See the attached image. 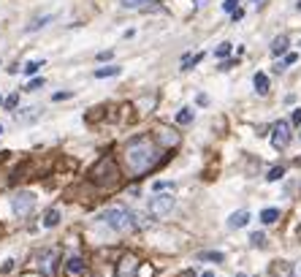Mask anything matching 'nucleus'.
Returning <instances> with one entry per match:
<instances>
[{"label":"nucleus","mask_w":301,"mask_h":277,"mask_svg":"<svg viewBox=\"0 0 301 277\" xmlns=\"http://www.w3.org/2000/svg\"><path fill=\"white\" fill-rule=\"evenodd\" d=\"M125 163H128V169L133 174H144V171H149L158 163V150H155V144L147 136H139L125 147Z\"/></svg>","instance_id":"f257e3e1"},{"label":"nucleus","mask_w":301,"mask_h":277,"mask_svg":"<svg viewBox=\"0 0 301 277\" xmlns=\"http://www.w3.org/2000/svg\"><path fill=\"white\" fill-rule=\"evenodd\" d=\"M100 223H106L109 228H114V231H119V234H122V231H130L133 228V215L128 212V209H122V206H112V209H106V212L100 215Z\"/></svg>","instance_id":"f03ea898"},{"label":"nucleus","mask_w":301,"mask_h":277,"mask_svg":"<svg viewBox=\"0 0 301 277\" xmlns=\"http://www.w3.org/2000/svg\"><path fill=\"white\" fill-rule=\"evenodd\" d=\"M11 209H14V215H17V218H27V215L36 209V196L30 193V190H19V193H14Z\"/></svg>","instance_id":"7ed1b4c3"},{"label":"nucleus","mask_w":301,"mask_h":277,"mask_svg":"<svg viewBox=\"0 0 301 277\" xmlns=\"http://www.w3.org/2000/svg\"><path fill=\"white\" fill-rule=\"evenodd\" d=\"M93 179L100 185H112L117 179V169H114V160L112 158H103L98 160V166L93 169Z\"/></svg>","instance_id":"20e7f679"},{"label":"nucleus","mask_w":301,"mask_h":277,"mask_svg":"<svg viewBox=\"0 0 301 277\" xmlns=\"http://www.w3.org/2000/svg\"><path fill=\"white\" fill-rule=\"evenodd\" d=\"M171 209H174L171 193H158L155 199H149V212H152L155 218H163V215H168Z\"/></svg>","instance_id":"39448f33"},{"label":"nucleus","mask_w":301,"mask_h":277,"mask_svg":"<svg viewBox=\"0 0 301 277\" xmlns=\"http://www.w3.org/2000/svg\"><path fill=\"white\" fill-rule=\"evenodd\" d=\"M272 144H274V150H285L290 144V125L288 123H277V125H274Z\"/></svg>","instance_id":"423d86ee"},{"label":"nucleus","mask_w":301,"mask_h":277,"mask_svg":"<svg viewBox=\"0 0 301 277\" xmlns=\"http://www.w3.org/2000/svg\"><path fill=\"white\" fill-rule=\"evenodd\" d=\"M136 272H139L136 255H125V258L117 264V277H136Z\"/></svg>","instance_id":"0eeeda50"},{"label":"nucleus","mask_w":301,"mask_h":277,"mask_svg":"<svg viewBox=\"0 0 301 277\" xmlns=\"http://www.w3.org/2000/svg\"><path fill=\"white\" fill-rule=\"evenodd\" d=\"M247 223H250V212H247V209H239V212H233L228 218V228H244Z\"/></svg>","instance_id":"6e6552de"},{"label":"nucleus","mask_w":301,"mask_h":277,"mask_svg":"<svg viewBox=\"0 0 301 277\" xmlns=\"http://www.w3.org/2000/svg\"><path fill=\"white\" fill-rule=\"evenodd\" d=\"M253 84H255V90H258V95H266V93H269V76H266V74H255Z\"/></svg>","instance_id":"1a4fd4ad"},{"label":"nucleus","mask_w":301,"mask_h":277,"mask_svg":"<svg viewBox=\"0 0 301 277\" xmlns=\"http://www.w3.org/2000/svg\"><path fill=\"white\" fill-rule=\"evenodd\" d=\"M285 49H288V36H277L272 41V54H285Z\"/></svg>","instance_id":"9d476101"},{"label":"nucleus","mask_w":301,"mask_h":277,"mask_svg":"<svg viewBox=\"0 0 301 277\" xmlns=\"http://www.w3.org/2000/svg\"><path fill=\"white\" fill-rule=\"evenodd\" d=\"M277 218H279V209H274V206H269V209H263V212H260V220H263L266 226L277 223Z\"/></svg>","instance_id":"9b49d317"},{"label":"nucleus","mask_w":301,"mask_h":277,"mask_svg":"<svg viewBox=\"0 0 301 277\" xmlns=\"http://www.w3.org/2000/svg\"><path fill=\"white\" fill-rule=\"evenodd\" d=\"M106 76H119V68L117 65H106V68H98V71H95V79H106Z\"/></svg>","instance_id":"f8f14e48"},{"label":"nucleus","mask_w":301,"mask_h":277,"mask_svg":"<svg viewBox=\"0 0 301 277\" xmlns=\"http://www.w3.org/2000/svg\"><path fill=\"white\" fill-rule=\"evenodd\" d=\"M57 223H60V209H49V212L44 215V226L52 228V226H57Z\"/></svg>","instance_id":"ddd939ff"},{"label":"nucleus","mask_w":301,"mask_h":277,"mask_svg":"<svg viewBox=\"0 0 301 277\" xmlns=\"http://www.w3.org/2000/svg\"><path fill=\"white\" fill-rule=\"evenodd\" d=\"M201 261H214V264H220V261H225V255L220 253V250H209V253H198Z\"/></svg>","instance_id":"4468645a"},{"label":"nucleus","mask_w":301,"mask_h":277,"mask_svg":"<svg viewBox=\"0 0 301 277\" xmlns=\"http://www.w3.org/2000/svg\"><path fill=\"white\" fill-rule=\"evenodd\" d=\"M41 68H44V60H30V63L24 65L22 71L27 74V76H33V74H38V71H41Z\"/></svg>","instance_id":"2eb2a0df"},{"label":"nucleus","mask_w":301,"mask_h":277,"mask_svg":"<svg viewBox=\"0 0 301 277\" xmlns=\"http://www.w3.org/2000/svg\"><path fill=\"white\" fill-rule=\"evenodd\" d=\"M84 269V261L79 258V255H73V258H68V272L71 275H79V272Z\"/></svg>","instance_id":"dca6fc26"},{"label":"nucleus","mask_w":301,"mask_h":277,"mask_svg":"<svg viewBox=\"0 0 301 277\" xmlns=\"http://www.w3.org/2000/svg\"><path fill=\"white\" fill-rule=\"evenodd\" d=\"M41 261H44V269H46V275H52V272H54V264H52V261H54V250H46V253L41 255Z\"/></svg>","instance_id":"f3484780"},{"label":"nucleus","mask_w":301,"mask_h":277,"mask_svg":"<svg viewBox=\"0 0 301 277\" xmlns=\"http://www.w3.org/2000/svg\"><path fill=\"white\" fill-rule=\"evenodd\" d=\"M177 123L179 125H190L193 123V112H190V109H182V112L177 114Z\"/></svg>","instance_id":"a211bd4d"},{"label":"nucleus","mask_w":301,"mask_h":277,"mask_svg":"<svg viewBox=\"0 0 301 277\" xmlns=\"http://www.w3.org/2000/svg\"><path fill=\"white\" fill-rule=\"evenodd\" d=\"M282 174H285L282 166H274V169L269 171V177H266V179H269V182H277V179H282Z\"/></svg>","instance_id":"6ab92c4d"},{"label":"nucleus","mask_w":301,"mask_h":277,"mask_svg":"<svg viewBox=\"0 0 301 277\" xmlns=\"http://www.w3.org/2000/svg\"><path fill=\"white\" fill-rule=\"evenodd\" d=\"M250 242H253L255 248H263V245H266V236L260 234V231H253V234H250Z\"/></svg>","instance_id":"aec40b11"},{"label":"nucleus","mask_w":301,"mask_h":277,"mask_svg":"<svg viewBox=\"0 0 301 277\" xmlns=\"http://www.w3.org/2000/svg\"><path fill=\"white\" fill-rule=\"evenodd\" d=\"M46 22H52V17H41V19H36V22H33V25H30V33H33V30H41L44 27V25H46Z\"/></svg>","instance_id":"412c9836"},{"label":"nucleus","mask_w":301,"mask_h":277,"mask_svg":"<svg viewBox=\"0 0 301 277\" xmlns=\"http://www.w3.org/2000/svg\"><path fill=\"white\" fill-rule=\"evenodd\" d=\"M214 54H217V57H228V54H231V44H228V41L220 44V47L214 49Z\"/></svg>","instance_id":"4be33fe9"},{"label":"nucleus","mask_w":301,"mask_h":277,"mask_svg":"<svg viewBox=\"0 0 301 277\" xmlns=\"http://www.w3.org/2000/svg\"><path fill=\"white\" fill-rule=\"evenodd\" d=\"M144 3H149V0H122V8H139Z\"/></svg>","instance_id":"5701e85b"},{"label":"nucleus","mask_w":301,"mask_h":277,"mask_svg":"<svg viewBox=\"0 0 301 277\" xmlns=\"http://www.w3.org/2000/svg\"><path fill=\"white\" fill-rule=\"evenodd\" d=\"M223 8H225V11H231V14H233V11L239 8V0H225V3H223Z\"/></svg>","instance_id":"b1692460"},{"label":"nucleus","mask_w":301,"mask_h":277,"mask_svg":"<svg viewBox=\"0 0 301 277\" xmlns=\"http://www.w3.org/2000/svg\"><path fill=\"white\" fill-rule=\"evenodd\" d=\"M152 188H155V190H158V193H160V190H174V185H171V182H155Z\"/></svg>","instance_id":"393cba45"},{"label":"nucleus","mask_w":301,"mask_h":277,"mask_svg":"<svg viewBox=\"0 0 301 277\" xmlns=\"http://www.w3.org/2000/svg\"><path fill=\"white\" fill-rule=\"evenodd\" d=\"M17 103H19V95H8V98H6V106L8 109H14Z\"/></svg>","instance_id":"a878e982"},{"label":"nucleus","mask_w":301,"mask_h":277,"mask_svg":"<svg viewBox=\"0 0 301 277\" xmlns=\"http://www.w3.org/2000/svg\"><path fill=\"white\" fill-rule=\"evenodd\" d=\"M38 87H44V79H33V82L27 84V90H38Z\"/></svg>","instance_id":"bb28decb"},{"label":"nucleus","mask_w":301,"mask_h":277,"mask_svg":"<svg viewBox=\"0 0 301 277\" xmlns=\"http://www.w3.org/2000/svg\"><path fill=\"white\" fill-rule=\"evenodd\" d=\"M293 125H301V109H296V112H293Z\"/></svg>","instance_id":"cd10ccee"},{"label":"nucleus","mask_w":301,"mask_h":277,"mask_svg":"<svg viewBox=\"0 0 301 277\" xmlns=\"http://www.w3.org/2000/svg\"><path fill=\"white\" fill-rule=\"evenodd\" d=\"M242 17H244V11H242V8H236V11L231 14V19H233V22H236V19H242Z\"/></svg>","instance_id":"c85d7f7f"},{"label":"nucleus","mask_w":301,"mask_h":277,"mask_svg":"<svg viewBox=\"0 0 301 277\" xmlns=\"http://www.w3.org/2000/svg\"><path fill=\"white\" fill-rule=\"evenodd\" d=\"M71 95L73 93H57V95H54V101H65V98H71Z\"/></svg>","instance_id":"c756f323"},{"label":"nucleus","mask_w":301,"mask_h":277,"mask_svg":"<svg viewBox=\"0 0 301 277\" xmlns=\"http://www.w3.org/2000/svg\"><path fill=\"white\" fill-rule=\"evenodd\" d=\"M296 60H299V57H296V54H288V57H285V65H293Z\"/></svg>","instance_id":"7c9ffc66"},{"label":"nucleus","mask_w":301,"mask_h":277,"mask_svg":"<svg viewBox=\"0 0 301 277\" xmlns=\"http://www.w3.org/2000/svg\"><path fill=\"white\" fill-rule=\"evenodd\" d=\"M201 277H214V272H204V275H201Z\"/></svg>","instance_id":"2f4dec72"},{"label":"nucleus","mask_w":301,"mask_h":277,"mask_svg":"<svg viewBox=\"0 0 301 277\" xmlns=\"http://www.w3.org/2000/svg\"><path fill=\"white\" fill-rule=\"evenodd\" d=\"M296 6H299V8H301V0H299V3H296Z\"/></svg>","instance_id":"473e14b6"},{"label":"nucleus","mask_w":301,"mask_h":277,"mask_svg":"<svg viewBox=\"0 0 301 277\" xmlns=\"http://www.w3.org/2000/svg\"><path fill=\"white\" fill-rule=\"evenodd\" d=\"M0 133H3V125H0Z\"/></svg>","instance_id":"72a5a7b5"},{"label":"nucleus","mask_w":301,"mask_h":277,"mask_svg":"<svg viewBox=\"0 0 301 277\" xmlns=\"http://www.w3.org/2000/svg\"><path fill=\"white\" fill-rule=\"evenodd\" d=\"M239 277H244V275H239Z\"/></svg>","instance_id":"f704fd0d"},{"label":"nucleus","mask_w":301,"mask_h":277,"mask_svg":"<svg viewBox=\"0 0 301 277\" xmlns=\"http://www.w3.org/2000/svg\"><path fill=\"white\" fill-rule=\"evenodd\" d=\"M255 3H258V0H255Z\"/></svg>","instance_id":"c9c22d12"},{"label":"nucleus","mask_w":301,"mask_h":277,"mask_svg":"<svg viewBox=\"0 0 301 277\" xmlns=\"http://www.w3.org/2000/svg\"><path fill=\"white\" fill-rule=\"evenodd\" d=\"M0 103H3V101H0Z\"/></svg>","instance_id":"e433bc0d"}]
</instances>
